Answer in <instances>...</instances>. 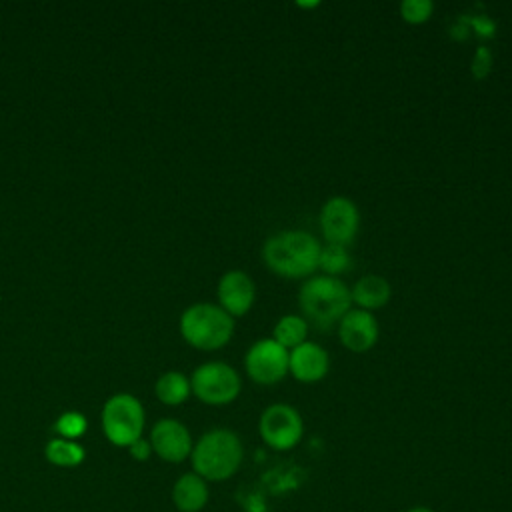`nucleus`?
Returning a JSON list of instances; mask_svg holds the SVG:
<instances>
[{
	"label": "nucleus",
	"instance_id": "423d86ee",
	"mask_svg": "<svg viewBox=\"0 0 512 512\" xmlns=\"http://www.w3.org/2000/svg\"><path fill=\"white\" fill-rule=\"evenodd\" d=\"M192 394L210 406H224L238 398L242 390L240 374L226 362L212 360L200 364L190 376Z\"/></svg>",
	"mask_w": 512,
	"mask_h": 512
},
{
	"label": "nucleus",
	"instance_id": "412c9836",
	"mask_svg": "<svg viewBox=\"0 0 512 512\" xmlns=\"http://www.w3.org/2000/svg\"><path fill=\"white\" fill-rule=\"evenodd\" d=\"M434 12L432 0H402L400 2V16L408 24H422L430 20Z\"/></svg>",
	"mask_w": 512,
	"mask_h": 512
},
{
	"label": "nucleus",
	"instance_id": "4be33fe9",
	"mask_svg": "<svg viewBox=\"0 0 512 512\" xmlns=\"http://www.w3.org/2000/svg\"><path fill=\"white\" fill-rule=\"evenodd\" d=\"M128 450H130L132 458H136V460H148V456L152 454V446H150V442L144 440V438H138L136 442H132V444L128 446Z\"/></svg>",
	"mask_w": 512,
	"mask_h": 512
},
{
	"label": "nucleus",
	"instance_id": "7ed1b4c3",
	"mask_svg": "<svg viewBox=\"0 0 512 512\" xmlns=\"http://www.w3.org/2000/svg\"><path fill=\"white\" fill-rule=\"evenodd\" d=\"M298 304L306 320L318 328H330L352 308L350 288L334 276H310L298 290Z\"/></svg>",
	"mask_w": 512,
	"mask_h": 512
},
{
	"label": "nucleus",
	"instance_id": "f03ea898",
	"mask_svg": "<svg viewBox=\"0 0 512 512\" xmlns=\"http://www.w3.org/2000/svg\"><path fill=\"white\" fill-rule=\"evenodd\" d=\"M192 472L206 482H224L232 478L244 460V446L230 428H212L192 446Z\"/></svg>",
	"mask_w": 512,
	"mask_h": 512
},
{
	"label": "nucleus",
	"instance_id": "f8f14e48",
	"mask_svg": "<svg viewBox=\"0 0 512 512\" xmlns=\"http://www.w3.org/2000/svg\"><path fill=\"white\" fill-rule=\"evenodd\" d=\"M378 334L380 328L374 314L360 308H350L338 322L340 344L354 354L368 352L378 342Z\"/></svg>",
	"mask_w": 512,
	"mask_h": 512
},
{
	"label": "nucleus",
	"instance_id": "20e7f679",
	"mask_svg": "<svg viewBox=\"0 0 512 512\" xmlns=\"http://www.w3.org/2000/svg\"><path fill=\"white\" fill-rule=\"evenodd\" d=\"M180 334L198 350H218L230 342L234 334V318L218 304L198 302L182 312Z\"/></svg>",
	"mask_w": 512,
	"mask_h": 512
},
{
	"label": "nucleus",
	"instance_id": "f3484780",
	"mask_svg": "<svg viewBox=\"0 0 512 512\" xmlns=\"http://www.w3.org/2000/svg\"><path fill=\"white\" fill-rule=\"evenodd\" d=\"M272 338L284 346L286 350H292L308 340V322L302 316L296 314H284L278 318V322L272 328Z\"/></svg>",
	"mask_w": 512,
	"mask_h": 512
},
{
	"label": "nucleus",
	"instance_id": "0eeeda50",
	"mask_svg": "<svg viewBox=\"0 0 512 512\" xmlns=\"http://www.w3.org/2000/svg\"><path fill=\"white\" fill-rule=\"evenodd\" d=\"M258 434L272 450L286 452L302 440L304 420L294 406L276 402L262 410L258 418Z\"/></svg>",
	"mask_w": 512,
	"mask_h": 512
},
{
	"label": "nucleus",
	"instance_id": "6e6552de",
	"mask_svg": "<svg viewBox=\"0 0 512 512\" xmlns=\"http://www.w3.org/2000/svg\"><path fill=\"white\" fill-rule=\"evenodd\" d=\"M248 376L262 386H274L288 374V350L274 338L256 340L244 354Z\"/></svg>",
	"mask_w": 512,
	"mask_h": 512
},
{
	"label": "nucleus",
	"instance_id": "ddd939ff",
	"mask_svg": "<svg viewBox=\"0 0 512 512\" xmlns=\"http://www.w3.org/2000/svg\"><path fill=\"white\" fill-rule=\"evenodd\" d=\"M330 356L316 342H302L300 346L288 350V374H292L302 384H314L328 374Z\"/></svg>",
	"mask_w": 512,
	"mask_h": 512
},
{
	"label": "nucleus",
	"instance_id": "dca6fc26",
	"mask_svg": "<svg viewBox=\"0 0 512 512\" xmlns=\"http://www.w3.org/2000/svg\"><path fill=\"white\" fill-rule=\"evenodd\" d=\"M156 398L166 404V406H178L188 400L192 388H190V378H186L182 372H166L156 380L154 386Z\"/></svg>",
	"mask_w": 512,
	"mask_h": 512
},
{
	"label": "nucleus",
	"instance_id": "6ab92c4d",
	"mask_svg": "<svg viewBox=\"0 0 512 512\" xmlns=\"http://www.w3.org/2000/svg\"><path fill=\"white\" fill-rule=\"evenodd\" d=\"M318 268L324 270L326 276L338 278L342 272L352 268V256L346 250V246H336V244H326L320 250L318 258Z\"/></svg>",
	"mask_w": 512,
	"mask_h": 512
},
{
	"label": "nucleus",
	"instance_id": "2eb2a0df",
	"mask_svg": "<svg viewBox=\"0 0 512 512\" xmlns=\"http://www.w3.org/2000/svg\"><path fill=\"white\" fill-rule=\"evenodd\" d=\"M208 482L196 472L182 474L172 486V504L180 512H200L208 504Z\"/></svg>",
	"mask_w": 512,
	"mask_h": 512
},
{
	"label": "nucleus",
	"instance_id": "5701e85b",
	"mask_svg": "<svg viewBox=\"0 0 512 512\" xmlns=\"http://www.w3.org/2000/svg\"><path fill=\"white\" fill-rule=\"evenodd\" d=\"M406 512H434V510L428 508V506H412V508H408Z\"/></svg>",
	"mask_w": 512,
	"mask_h": 512
},
{
	"label": "nucleus",
	"instance_id": "4468645a",
	"mask_svg": "<svg viewBox=\"0 0 512 512\" xmlns=\"http://www.w3.org/2000/svg\"><path fill=\"white\" fill-rule=\"evenodd\" d=\"M350 298L352 304H356V308L360 310H380L392 298V286L384 276L366 274L354 282V286L350 288Z\"/></svg>",
	"mask_w": 512,
	"mask_h": 512
},
{
	"label": "nucleus",
	"instance_id": "9b49d317",
	"mask_svg": "<svg viewBox=\"0 0 512 512\" xmlns=\"http://www.w3.org/2000/svg\"><path fill=\"white\" fill-rule=\"evenodd\" d=\"M216 296L226 314L244 316L256 300V284L244 270H228L218 280Z\"/></svg>",
	"mask_w": 512,
	"mask_h": 512
},
{
	"label": "nucleus",
	"instance_id": "1a4fd4ad",
	"mask_svg": "<svg viewBox=\"0 0 512 512\" xmlns=\"http://www.w3.org/2000/svg\"><path fill=\"white\" fill-rule=\"evenodd\" d=\"M320 230L328 244L348 246L360 228L358 206L346 196H332L320 208Z\"/></svg>",
	"mask_w": 512,
	"mask_h": 512
},
{
	"label": "nucleus",
	"instance_id": "a211bd4d",
	"mask_svg": "<svg viewBox=\"0 0 512 512\" xmlns=\"http://www.w3.org/2000/svg\"><path fill=\"white\" fill-rule=\"evenodd\" d=\"M46 460L52 462L54 466H62V468H72L82 464L86 452L84 448L74 442V440H66V438H52L46 448H44Z\"/></svg>",
	"mask_w": 512,
	"mask_h": 512
},
{
	"label": "nucleus",
	"instance_id": "9d476101",
	"mask_svg": "<svg viewBox=\"0 0 512 512\" xmlns=\"http://www.w3.org/2000/svg\"><path fill=\"white\" fill-rule=\"evenodd\" d=\"M148 442L156 456L172 464H178L190 458L192 446H194L190 430L180 420H174V418L158 420L152 426Z\"/></svg>",
	"mask_w": 512,
	"mask_h": 512
},
{
	"label": "nucleus",
	"instance_id": "aec40b11",
	"mask_svg": "<svg viewBox=\"0 0 512 512\" xmlns=\"http://www.w3.org/2000/svg\"><path fill=\"white\" fill-rule=\"evenodd\" d=\"M88 428V420L84 414L80 412H64L58 416V420L54 422V430L60 434V438H66V440H76L80 438Z\"/></svg>",
	"mask_w": 512,
	"mask_h": 512
},
{
	"label": "nucleus",
	"instance_id": "39448f33",
	"mask_svg": "<svg viewBox=\"0 0 512 512\" xmlns=\"http://www.w3.org/2000/svg\"><path fill=\"white\" fill-rule=\"evenodd\" d=\"M144 422V406L132 394H114L102 408V430L114 446L128 448L142 438Z\"/></svg>",
	"mask_w": 512,
	"mask_h": 512
},
{
	"label": "nucleus",
	"instance_id": "f257e3e1",
	"mask_svg": "<svg viewBox=\"0 0 512 512\" xmlns=\"http://www.w3.org/2000/svg\"><path fill=\"white\" fill-rule=\"evenodd\" d=\"M320 242L304 230H282L266 238L262 246L264 264L282 278H308L318 268Z\"/></svg>",
	"mask_w": 512,
	"mask_h": 512
}]
</instances>
